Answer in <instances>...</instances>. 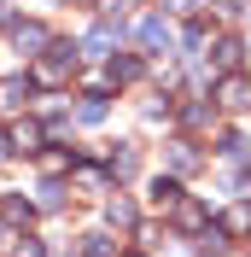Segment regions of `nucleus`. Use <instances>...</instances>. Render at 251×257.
<instances>
[{
	"label": "nucleus",
	"instance_id": "b1692460",
	"mask_svg": "<svg viewBox=\"0 0 251 257\" xmlns=\"http://www.w3.org/2000/svg\"><path fill=\"white\" fill-rule=\"evenodd\" d=\"M76 6H94V0H76Z\"/></svg>",
	"mask_w": 251,
	"mask_h": 257
},
{
	"label": "nucleus",
	"instance_id": "9b49d317",
	"mask_svg": "<svg viewBox=\"0 0 251 257\" xmlns=\"http://www.w3.org/2000/svg\"><path fill=\"white\" fill-rule=\"evenodd\" d=\"M175 199H181V187H175L170 176H158L152 181V205H175Z\"/></svg>",
	"mask_w": 251,
	"mask_h": 257
},
{
	"label": "nucleus",
	"instance_id": "20e7f679",
	"mask_svg": "<svg viewBox=\"0 0 251 257\" xmlns=\"http://www.w3.org/2000/svg\"><path fill=\"white\" fill-rule=\"evenodd\" d=\"M175 228H181V234H199L204 228V205L199 199H181V205H175Z\"/></svg>",
	"mask_w": 251,
	"mask_h": 257
},
{
	"label": "nucleus",
	"instance_id": "aec40b11",
	"mask_svg": "<svg viewBox=\"0 0 251 257\" xmlns=\"http://www.w3.org/2000/svg\"><path fill=\"white\" fill-rule=\"evenodd\" d=\"M12 257H47V245H41V240H18Z\"/></svg>",
	"mask_w": 251,
	"mask_h": 257
},
{
	"label": "nucleus",
	"instance_id": "f3484780",
	"mask_svg": "<svg viewBox=\"0 0 251 257\" xmlns=\"http://www.w3.org/2000/svg\"><path fill=\"white\" fill-rule=\"evenodd\" d=\"M135 76H141L135 59H111V82H135Z\"/></svg>",
	"mask_w": 251,
	"mask_h": 257
},
{
	"label": "nucleus",
	"instance_id": "f8f14e48",
	"mask_svg": "<svg viewBox=\"0 0 251 257\" xmlns=\"http://www.w3.org/2000/svg\"><path fill=\"white\" fill-rule=\"evenodd\" d=\"M222 228H228V234H251V205H234Z\"/></svg>",
	"mask_w": 251,
	"mask_h": 257
},
{
	"label": "nucleus",
	"instance_id": "f03ea898",
	"mask_svg": "<svg viewBox=\"0 0 251 257\" xmlns=\"http://www.w3.org/2000/svg\"><path fill=\"white\" fill-rule=\"evenodd\" d=\"M35 82L30 76H0V111H24V99H30Z\"/></svg>",
	"mask_w": 251,
	"mask_h": 257
},
{
	"label": "nucleus",
	"instance_id": "412c9836",
	"mask_svg": "<svg viewBox=\"0 0 251 257\" xmlns=\"http://www.w3.org/2000/svg\"><path fill=\"white\" fill-rule=\"evenodd\" d=\"M12 152H18V146H12V128H0V164L12 158Z\"/></svg>",
	"mask_w": 251,
	"mask_h": 257
},
{
	"label": "nucleus",
	"instance_id": "4468645a",
	"mask_svg": "<svg viewBox=\"0 0 251 257\" xmlns=\"http://www.w3.org/2000/svg\"><path fill=\"white\" fill-rule=\"evenodd\" d=\"M170 164H175V170H193V164H199V152H193V141H175Z\"/></svg>",
	"mask_w": 251,
	"mask_h": 257
},
{
	"label": "nucleus",
	"instance_id": "dca6fc26",
	"mask_svg": "<svg viewBox=\"0 0 251 257\" xmlns=\"http://www.w3.org/2000/svg\"><path fill=\"white\" fill-rule=\"evenodd\" d=\"M111 176H135V146H123V152H111Z\"/></svg>",
	"mask_w": 251,
	"mask_h": 257
},
{
	"label": "nucleus",
	"instance_id": "9d476101",
	"mask_svg": "<svg viewBox=\"0 0 251 257\" xmlns=\"http://www.w3.org/2000/svg\"><path fill=\"white\" fill-rule=\"evenodd\" d=\"M105 216H111L117 228H135V205H129V199H111V205H105Z\"/></svg>",
	"mask_w": 251,
	"mask_h": 257
},
{
	"label": "nucleus",
	"instance_id": "5701e85b",
	"mask_svg": "<svg viewBox=\"0 0 251 257\" xmlns=\"http://www.w3.org/2000/svg\"><path fill=\"white\" fill-rule=\"evenodd\" d=\"M6 245H12V222H6V216H0V251H6Z\"/></svg>",
	"mask_w": 251,
	"mask_h": 257
},
{
	"label": "nucleus",
	"instance_id": "4be33fe9",
	"mask_svg": "<svg viewBox=\"0 0 251 257\" xmlns=\"http://www.w3.org/2000/svg\"><path fill=\"white\" fill-rule=\"evenodd\" d=\"M135 6H141V0H105V12L117 18V12H135Z\"/></svg>",
	"mask_w": 251,
	"mask_h": 257
},
{
	"label": "nucleus",
	"instance_id": "6ab92c4d",
	"mask_svg": "<svg viewBox=\"0 0 251 257\" xmlns=\"http://www.w3.org/2000/svg\"><path fill=\"white\" fill-rule=\"evenodd\" d=\"M64 205V187H59V181H47V187H41V210H59Z\"/></svg>",
	"mask_w": 251,
	"mask_h": 257
},
{
	"label": "nucleus",
	"instance_id": "7ed1b4c3",
	"mask_svg": "<svg viewBox=\"0 0 251 257\" xmlns=\"http://www.w3.org/2000/svg\"><path fill=\"white\" fill-rule=\"evenodd\" d=\"M216 99L228 105V111H245V105H251V88H245V76H222Z\"/></svg>",
	"mask_w": 251,
	"mask_h": 257
},
{
	"label": "nucleus",
	"instance_id": "423d86ee",
	"mask_svg": "<svg viewBox=\"0 0 251 257\" xmlns=\"http://www.w3.org/2000/svg\"><path fill=\"white\" fill-rule=\"evenodd\" d=\"M111 41H117V30H111V24H94V30L82 35V53H94V59H99V53H111Z\"/></svg>",
	"mask_w": 251,
	"mask_h": 257
},
{
	"label": "nucleus",
	"instance_id": "0eeeda50",
	"mask_svg": "<svg viewBox=\"0 0 251 257\" xmlns=\"http://www.w3.org/2000/svg\"><path fill=\"white\" fill-rule=\"evenodd\" d=\"M53 35H47V24H18V47H30V53H41Z\"/></svg>",
	"mask_w": 251,
	"mask_h": 257
},
{
	"label": "nucleus",
	"instance_id": "6e6552de",
	"mask_svg": "<svg viewBox=\"0 0 251 257\" xmlns=\"http://www.w3.org/2000/svg\"><path fill=\"white\" fill-rule=\"evenodd\" d=\"M141 41H146V47H170V24H164V18H146V24H141Z\"/></svg>",
	"mask_w": 251,
	"mask_h": 257
},
{
	"label": "nucleus",
	"instance_id": "39448f33",
	"mask_svg": "<svg viewBox=\"0 0 251 257\" xmlns=\"http://www.w3.org/2000/svg\"><path fill=\"white\" fill-rule=\"evenodd\" d=\"M41 135H47V128H41V123H30V117H24V123L12 128V146H18V152H41Z\"/></svg>",
	"mask_w": 251,
	"mask_h": 257
},
{
	"label": "nucleus",
	"instance_id": "2eb2a0df",
	"mask_svg": "<svg viewBox=\"0 0 251 257\" xmlns=\"http://www.w3.org/2000/svg\"><path fill=\"white\" fill-rule=\"evenodd\" d=\"M216 64H222V70H234V64H239V41H234V35L216 41Z\"/></svg>",
	"mask_w": 251,
	"mask_h": 257
},
{
	"label": "nucleus",
	"instance_id": "a211bd4d",
	"mask_svg": "<svg viewBox=\"0 0 251 257\" xmlns=\"http://www.w3.org/2000/svg\"><path fill=\"white\" fill-rule=\"evenodd\" d=\"M41 170H47V176H64V170H70V152H41Z\"/></svg>",
	"mask_w": 251,
	"mask_h": 257
},
{
	"label": "nucleus",
	"instance_id": "f257e3e1",
	"mask_svg": "<svg viewBox=\"0 0 251 257\" xmlns=\"http://www.w3.org/2000/svg\"><path fill=\"white\" fill-rule=\"evenodd\" d=\"M70 70H76V47L47 41V47L35 53V64H30V82H35V88H64V82H70Z\"/></svg>",
	"mask_w": 251,
	"mask_h": 257
},
{
	"label": "nucleus",
	"instance_id": "1a4fd4ad",
	"mask_svg": "<svg viewBox=\"0 0 251 257\" xmlns=\"http://www.w3.org/2000/svg\"><path fill=\"white\" fill-rule=\"evenodd\" d=\"M0 216H6V222H30L35 205H30V199H6V205H0Z\"/></svg>",
	"mask_w": 251,
	"mask_h": 257
},
{
	"label": "nucleus",
	"instance_id": "ddd939ff",
	"mask_svg": "<svg viewBox=\"0 0 251 257\" xmlns=\"http://www.w3.org/2000/svg\"><path fill=\"white\" fill-rule=\"evenodd\" d=\"M82 123H99V117H105V94H88V99H82Z\"/></svg>",
	"mask_w": 251,
	"mask_h": 257
}]
</instances>
